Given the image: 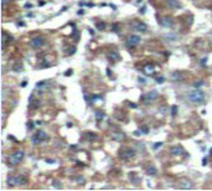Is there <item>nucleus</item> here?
<instances>
[{"label": "nucleus", "mask_w": 212, "mask_h": 191, "mask_svg": "<svg viewBox=\"0 0 212 191\" xmlns=\"http://www.w3.org/2000/svg\"><path fill=\"white\" fill-rule=\"evenodd\" d=\"M104 118V113H103V112H96V119H97V121H102V119Z\"/></svg>", "instance_id": "21"}, {"label": "nucleus", "mask_w": 212, "mask_h": 191, "mask_svg": "<svg viewBox=\"0 0 212 191\" xmlns=\"http://www.w3.org/2000/svg\"><path fill=\"white\" fill-rule=\"evenodd\" d=\"M112 30H113L114 32H117L118 31V24H113V25H112Z\"/></svg>", "instance_id": "30"}, {"label": "nucleus", "mask_w": 212, "mask_h": 191, "mask_svg": "<svg viewBox=\"0 0 212 191\" xmlns=\"http://www.w3.org/2000/svg\"><path fill=\"white\" fill-rule=\"evenodd\" d=\"M96 27L99 30V31H103V30H106V24L104 22H97Z\"/></svg>", "instance_id": "19"}, {"label": "nucleus", "mask_w": 212, "mask_h": 191, "mask_svg": "<svg viewBox=\"0 0 212 191\" xmlns=\"http://www.w3.org/2000/svg\"><path fill=\"white\" fill-rule=\"evenodd\" d=\"M166 4L167 6L170 7H174V9H177V7H181V5L179 4L177 0H166Z\"/></svg>", "instance_id": "14"}, {"label": "nucleus", "mask_w": 212, "mask_h": 191, "mask_svg": "<svg viewBox=\"0 0 212 191\" xmlns=\"http://www.w3.org/2000/svg\"><path fill=\"white\" fill-rule=\"evenodd\" d=\"M108 58L112 60L113 62H117V61H119V60H120V56H119L118 52H115V51H110L109 54H108Z\"/></svg>", "instance_id": "12"}, {"label": "nucleus", "mask_w": 212, "mask_h": 191, "mask_svg": "<svg viewBox=\"0 0 212 191\" xmlns=\"http://www.w3.org/2000/svg\"><path fill=\"white\" fill-rule=\"evenodd\" d=\"M140 42V37L138 35H130L128 37V44L132 45V46H134V45H138Z\"/></svg>", "instance_id": "10"}, {"label": "nucleus", "mask_w": 212, "mask_h": 191, "mask_svg": "<svg viewBox=\"0 0 212 191\" xmlns=\"http://www.w3.org/2000/svg\"><path fill=\"white\" fill-rule=\"evenodd\" d=\"M107 74H108V76H110V74H112V71L108 70V71H107Z\"/></svg>", "instance_id": "42"}, {"label": "nucleus", "mask_w": 212, "mask_h": 191, "mask_svg": "<svg viewBox=\"0 0 212 191\" xmlns=\"http://www.w3.org/2000/svg\"><path fill=\"white\" fill-rule=\"evenodd\" d=\"M13 40H14L13 36L9 35V34H7L6 31H4V32H3V48H5L6 44H10Z\"/></svg>", "instance_id": "9"}, {"label": "nucleus", "mask_w": 212, "mask_h": 191, "mask_svg": "<svg viewBox=\"0 0 212 191\" xmlns=\"http://www.w3.org/2000/svg\"><path fill=\"white\" fill-rule=\"evenodd\" d=\"M138 82H139V83H141V84H144V83H145V78H143V77H138Z\"/></svg>", "instance_id": "32"}, {"label": "nucleus", "mask_w": 212, "mask_h": 191, "mask_svg": "<svg viewBox=\"0 0 212 191\" xmlns=\"http://www.w3.org/2000/svg\"><path fill=\"white\" fill-rule=\"evenodd\" d=\"M22 70V65H16L14 67V71H21Z\"/></svg>", "instance_id": "31"}, {"label": "nucleus", "mask_w": 212, "mask_h": 191, "mask_svg": "<svg viewBox=\"0 0 212 191\" xmlns=\"http://www.w3.org/2000/svg\"><path fill=\"white\" fill-rule=\"evenodd\" d=\"M164 81H165V78H164V77H158V78H156V82H158V83H164Z\"/></svg>", "instance_id": "29"}, {"label": "nucleus", "mask_w": 212, "mask_h": 191, "mask_svg": "<svg viewBox=\"0 0 212 191\" xmlns=\"http://www.w3.org/2000/svg\"><path fill=\"white\" fill-rule=\"evenodd\" d=\"M201 65H202V66L206 65V58H202V60H201Z\"/></svg>", "instance_id": "36"}, {"label": "nucleus", "mask_w": 212, "mask_h": 191, "mask_svg": "<svg viewBox=\"0 0 212 191\" xmlns=\"http://www.w3.org/2000/svg\"><path fill=\"white\" fill-rule=\"evenodd\" d=\"M45 5V1L43 0H41V1H39V6H43Z\"/></svg>", "instance_id": "39"}, {"label": "nucleus", "mask_w": 212, "mask_h": 191, "mask_svg": "<svg viewBox=\"0 0 212 191\" xmlns=\"http://www.w3.org/2000/svg\"><path fill=\"white\" fill-rule=\"evenodd\" d=\"M171 154L173 155H181L182 151H184V149H182L181 147H179V145H176V147H173L171 148Z\"/></svg>", "instance_id": "13"}, {"label": "nucleus", "mask_w": 212, "mask_h": 191, "mask_svg": "<svg viewBox=\"0 0 212 191\" xmlns=\"http://www.w3.org/2000/svg\"><path fill=\"white\" fill-rule=\"evenodd\" d=\"M160 25L164 26V27H171L174 25L173 19L171 17H161L160 19Z\"/></svg>", "instance_id": "8"}, {"label": "nucleus", "mask_w": 212, "mask_h": 191, "mask_svg": "<svg viewBox=\"0 0 212 191\" xmlns=\"http://www.w3.org/2000/svg\"><path fill=\"white\" fill-rule=\"evenodd\" d=\"M202 84H203V82H202V81H195V82H193V87H196V88L201 87Z\"/></svg>", "instance_id": "25"}, {"label": "nucleus", "mask_w": 212, "mask_h": 191, "mask_svg": "<svg viewBox=\"0 0 212 191\" xmlns=\"http://www.w3.org/2000/svg\"><path fill=\"white\" fill-rule=\"evenodd\" d=\"M132 25H133V29L135 30V31H139V32H145L148 30V26L141 21H133Z\"/></svg>", "instance_id": "6"}, {"label": "nucleus", "mask_w": 212, "mask_h": 191, "mask_svg": "<svg viewBox=\"0 0 212 191\" xmlns=\"http://www.w3.org/2000/svg\"><path fill=\"white\" fill-rule=\"evenodd\" d=\"M206 163H207V158H205V159H203V163H202V164H203V165H206Z\"/></svg>", "instance_id": "43"}, {"label": "nucleus", "mask_w": 212, "mask_h": 191, "mask_svg": "<svg viewBox=\"0 0 212 191\" xmlns=\"http://www.w3.org/2000/svg\"><path fill=\"white\" fill-rule=\"evenodd\" d=\"M156 171H158V170H156L155 166H149L148 169H146V174L150 175V176H155V175H156Z\"/></svg>", "instance_id": "17"}, {"label": "nucleus", "mask_w": 212, "mask_h": 191, "mask_svg": "<svg viewBox=\"0 0 212 191\" xmlns=\"http://www.w3.org/2000/svg\"><path fill=\"white\" fill-rule=\"evenodd\" d=\"M163 145V143H156L155 145H154V149H156V148H159V147H161Z\"/></svg>", "instance_id": "35"}, {"label": "nucleus", "mask_w": 212, "mask_h": 191, "mask_svg": "<svg viewBox=\"0 0 212 191\" xmlns=\"http://www.w3.org/2000/svg\"><path fill=\"white\" fill-rule=\"evenodd\" d=\"M86 138H87L88 140H93V139H96V138H97V135L94 133H92V132H88L87 134H86Z\"/></svg>", "instance_id": "20"}, {"label": "nucleus", "mask_w": 212, "mask_h": 191, "mask_svg": "<svg viewBox=\"0 0 212 191\" xmlns=\"http://www.w3.org/2000/svg\"><path fill=\"white\" fill-rule=\"evenodd\" d=\"M27 127H29V128H33V123H29Z\"/></svg>", "instance_id": "40"}, {"label": "nucleus", "mask_w": 212, "mask_h": 191, "mask_svg": "<svg viewBox=\"0 0 212 191\" xmlns=\"http://www.w3.org/2000/svg\"><path fill=\"white\" fill-rule=\"evenodd\" d=\"M156 98H158V92L154 89V91H150L149 93H146V96L144 97V102L149 103V102H151V101H154Z\"/></svg>", "instance_id": "7"}, {"label": "nucleus", "mask_w": 212, "mask_h": 191, "mask_svg": "<svg viewBox=\"0 0 212 191\" xmlns=\"http://www.w3.org/2000/svg\"><path fill=\"white\" fill-rule=\"evenodd\" d=\"M187 98L191 101L192 103H203L205 102V93L201 89H195L193 92H190L187 94Z\"/></svg>", "instance_id": "1"}, {"label": "nucleus", "mask_w": 212, "mask_h": 191, "mask_svg": "<svg viewBox=\"0 0 212 191\" xmlns=\"http://www.w3.org/2000/svg\"><path fill=\"white\" fill-rule=\"evenodd\" d=\"M77 14H78V15H83V14H84V11L81 9V10H78V11H77Z\"/></svg>", "instance_id": "37"}, {"label": "nucleus", "mask_w": 212, "mask_h": 191, "mask_svg": "<svg viewBox=\"0 0 212 191\" xmlns=\"http://www.w3.org/2000/svg\"><path fill=\"white\" fill-rule=\"evenodd\" d=\"M32 143H33V144H35V145H37V144H39V143H41V139H40V138H39V137H37V135H36V134H35V135H33V137H32Z\"/></svg>", "instance_id": "23"}, {"label": "nucleus", "mask_w": 212, "mask_h": 191, "mask_svg": "<svg viewBox=\"0 0 212 191\" xmlns=\"http://www.w3.org/2000/svg\"><path fill=\"white\" fill-rule=\"evenodd\" d=\"M88 31H89L91 35H94V30H93V29H88Z\"/></svg>", "instance_id": "38"}, {"label": "nucleus", "mask_w": 212, "mask_h": 191, "mask_svg": "<svg viewBox=\"0 0 212 191\" xmlns=\"http://www.w3.org/2000/svg\"><path fill=\"white\" fill-rule=\"evenodd\" d=\"M154 71H155V68L152 65H146L144 67V72L146 74H154Z\"/></svg>", "instance_id": "15"}, {"label": "nucleus", "mask_w": 212, "mask_h": 191, "mask_svg": "<svg viewBox=\"0 0 212 191\" xmlns=\"http://www.w3.org/2000/svg\"><path fill=\"white\" fill-rule=\"evenodd\" d=\"M134 156H135V150H133V149H125V150L119 153V158L123 160H129Z\"/></svg>", "instance_id": "5"}, {"label": "nucleus", "mask_w": 212, "mask_h": 191, "mask_svg": "<svg viewBox=\"0 0 212 191\" xmlns=\"http://www.w3.org/2000/svg\"><path fill=\"white\" fill-rule=\"evenodd\" d=\"M71 74H72V70H68V71H66L65 76H71Z\"/></svg>", "instance_id": "33"}, {"label": "nucleus", "mask_w": 212, "mask_h": 191, "mask_svg": "<svg viewBox=\"0 0 212 191\" xmlns=\"http://www.w3.org/2000/svg\"><path fill=\"white\" fill-rule=\"evenodd\" d=\"M36 135L40 138V139H41V141H42V140H47V139H48V135H47V134L43 132V130H39V132L36 133Z\"/></svg>", "instance_id": "16"}, {"label": "nucleus", "mask_w": 212, "mask_h": 191, "mask_svg": "<svg viewBox=\"0 0 212 191\" xmlns=\"http://www.w3.org/2000/svg\"><path fill=\"white\" fill-rule=\"evenodd\" d=\"M76 180H77V182H81V184H84V179L82 178V176H78V178H76Z\"/></svg>", "instance_id": "28"}, {"label": "nucleus", "mask_w": 212, "mask_h": 191, "mask_svg": "<svg viewBox=\"0 0 212 191\" xmlns=\"http://www.w3.org/2000/svg\"><path fill=\"white\" fill-rule=\"evenodd\" d=\"M140 132H143L144 134L149 133V127H146V125H141V127H140Z\"/></svg>", "instance_id": "24"}, {"label": "nucleus", "mask_w": 212, "mask_h": 191, "mask_svg": "<svg viewBox=\"0 0 212 191\" xmlns=\"http://www.w3.org/2000/svg\"><path fill=\"white\" fill-rule=\"evenodd\" d=\"M125 138V134L123 132H114L112 134V139L115 140V141H119V140H123Z\"/></svg>", "instance_id": "11"}, {"label": "nucleus", "mask_w": 212, "mask_h": 191, "mask_svg": "<svg viewBox=\"0 0 212 191\" xmlns=\"http://www.w3.org/2000/svg\"><path fill=\"white\" fill-rule=\"evenodd\" d=\"M45 45V39L42 36H35L30 40V46L32 48H40Z\"/></svg>", "instance_id": "4"}, {"label": "nucleus", "mask_w": 212, "mask_h": 191, "mask_svg": "<svg viewBox=\"0 0 212 191\" xmlns=\"http://www.w3.org/2000/svg\"><path fill=\"white\" fill-rule=\"evenodd\" d=\"M1 3H3V6H5L6 4H9V3H10V0H1Z\"/></svg>", "instance_id": "34"}, {"label": "nucleus", "mask_w": 212, "mask_h": 191, "mask_svg": "<svg viewBox=\"0 0 212 191\" xmlns=\"http://www.w3.org/2000/svg\"><path fill=\"white\" fill-rule=\"evenodd\" d=\"M24 156H25L24 151H22V150H16L14 154H11L9 156V164H10V165H17V164L24 159Z\"/></svg>", "instance_id": "2"}, {"label": "nucleus", "mask_w": 212, "mask_h": 191, "mask_svg": "<svg viewBox=\"0 0 212 191\" xmlns=\"http://www.w3.org/2000/svg\"><path fill=\"white\" fill-rule=\"evenodd\" d=\"M176 113H177V106H173V107H171V114L175 117Z\"/></svg>", "instance_id": "27"}, {"label": "nucleus", "mask_w": 212, "mask_h": 191, "mask_svg": "<svg viewBox=\"0 0 212 191\" xmlns=\"http://www.w3.org/2000/svg\"><path fill=\"white\" fill-rule=\"evenodd\" d=\"M180 186H181V188H184V189H191L193 185H192V184H191V182H190L189 180H182Z\"/></svg>", "instance_id": "18"}, {"label": "nucleus", "mask_w": 212, "mask_h": 191, "mask_svg": "<svg viewBox=\"0 0 212 191\" xmlns=\"http://www.w3.org/2000/svg\"><path fill=\"white\" fill-rule=\"evenodd\" d=\"M30 107L31 108H39L40 107V101H32V102H30Z\"/></svg>", "instance_id": "22"}, {"label": "nucleus", "mask_w": 212, "mask_h": 191, "mask_svg": "<svg viewBox=\"0 0 212 191\" xmlns=\"http://www.w3.org/2000/svg\"><path fill=\"white\" fill-rule=\"evenodd\" d=\"M19 26H24L25 24H24V22H22V21H19V24H17Z\"/></svg>", "instance_id": "41"}, {"label": "nucleus", "mask_w": 212, "mask_h": 191, "mask_svg": "<svg viewBox=\"0 0 212 191\" xmlns=\"http://www.w3.org/2000/svg\"><path fill=\"white\" fill-rule=\"evenodd\" d=\"M74 52H76V46H71L68 48V52H67V54H68V55H73Z\"/></svg>", "instance_id": "26"}, {"label": "nucleus", "mask_w": 212, "mask_h": 191, "mask_svg": "<svg viewBox=\"0 0 212 191\" xmlns=\"http://www.w3.org/2000/svg\"><path fill=\"white\" fill-rule=\"evenodd\" d=\"M26 178L24 176H14V175H11V176L7 178V185L9 186H17L20 184H26Z\"/></svg>", "instance_id": "3"}]
</instances>
